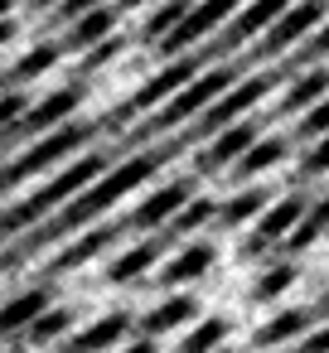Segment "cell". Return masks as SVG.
Masks as SVG:
<instances>
[{"mask_svg":"<svg viewBox=\"0 0 329 353\" xmlns=\"http://www.w3.org/2000/svg\"><path fill=\"white\" fill-rule=\"evenodd\" d=\"M228 334H232V319L228 314H208V319H189V329L179 334V343H175V353H213L218 343H228Z\"/></svg>","mask_w":329,"mask_h":353,"instance_id":"obj_21","label":"cell"},{"mask_svg":"<svg viewBox=\"0 0 329 353\" xmlns=\"http://www.w3.org/2000/svg\"><path fill=\"white\" fill-rule=\"evenodd\" d=\"M117 237H121V223H102V228H88V232H83V237H78L73 247H63V252H59V256L49 261V271H83V266H88V261H97V256H102V252H107V247H112Z\"/></svg>","mask_w":329,"mask_h":353,"instance_id":"obj_16","label":"cell"},{"mask_svg":"<svg viewBox=\"0 0 329 353\" xmlns=\"http://www.w3.org/2000/svg\"><path fill=\"white\" fill-rule=\"evenodd\" d=\"M290 0H252V6H237L232 20H228V34H223V49H237V44H252Z\"/></svg>","mask_w":329,"mask_h":353,"instance_id":"obj_15","label":"cell"},{"mask_svg":"<svg viewBox=\"0 0 329 353\" xmlns=\"http://www.w3.org/2000/svg\"><path fill=\"white\" fill-rule=\"evenodd\" d=\"M281 353H329V319H315L290 348H281Z\"/></svg>","mask_w":329,"mask_h":353,"instance_id":"obj_29","label":"cell"},{"mask_svg":"<svg viewBox=\"0 0 329 353\" xmlns=\"http://www.w3.org/2000/svg\"><path fill=\"white\" fill-rule=\"evenodd\" d=\"M213 353H237V348H228V343H218V348H213Z\"/></svg>","mask_w":329,"mask_h":353,"instance_id":"obj_34","label":"cell"},{"mask_svg":"<svg viewBox=\"0 0 329 353\" xmlns=\"http://www.w3.org/2000/svg\"><path fill=\"white\" fill-rule=\"evenodd\" d=\"M329 15V0H290V6L257 34V49H252V63L261 59V63H271V59H281V54H290L319 20Z\"/></svg>","mask_w":329,"mask_h":353,"instance_id":"obj_3","label":"cell"},{"mask_svg":"<svg viewBox=\"0 0 329 353\" xmlns=\"http://www.w3.org/2000/svg\"><path fill=\"white\" fill-rule=\"evenodd\" d=\"M213 213H218V199H213V194H199V189H194V194H189V199H184V203L175 208V218H170V223H165L160 232H165V237H179V242H184V237H199V232H203V228L213 223Z\"/></svg>","mask_w":329,"mask_h":353,"instance_id":"obj_18","label":"cell"},{"mask_svg":"<svg viewBox=\"0 0 329 353\" xmlns=\"http://www.w3.org/2000/svg\"><path fill=\"white\" fill-rule=\"evenodd\" d=\"M324 232H329V194H319V199L305 203V213L295 218V228L276 242V256H300V252L315 247Z\"/></svg>","mask_w":329,"mask_h":353,"instance_id":"obj_14","label":"cell"},{"mask_svg":"<svg viewBox=\"0 0 329 353\" xmlns=\"http://www.w3.org/2000/svg\"><path fill=\"white\" fill-rule=\"evenodd\" d=\"M310 310H315V319H329V290H324V295H319Z\"/></svg>","mask_w":329,"mask_h":353,"instance_id":"obj_32","label":"cell"},{"mask_svg":"<svg viewBox=\"0 0 329 353\" xmlns=\"http://www.w3.org/2000/svg\"><path fill=\"white\" fill-rule=\"evenodd\" d=\"M295 281H300V261H295V256H276V261L247 285V305H271V300H281Z\"/></svg>","mask_w":329,"mask_h":353,"instance_id":"obj_19","label":"cell"},{"mask_svg":"<svg viewBox=\"0 0 329 353\" xmlns=\"http://www.w3.org/2000/svg\"><path fill=\"white\" fill-rule=\"evenodd\" d=\"M213 261H218V247H213V242L184 237L179 252H175V256H160L155 271H150L146 281H155L160 290H184L189 281H203V276L213 271Z\"/></svg>","mask_w":329,"mask_h":353,"instance_id":"obj_7","label":"cell"},{"mask_svg":"<svg viewBox=\"0 0 329 353\" xmlns=\"http://www.w3.org/2000/svg\"><path fill=\"white\" fill-rule=\"evenodd\" d=\"M92 6H102V0H73L68 10H92Z\"/></svg>","mask_w":329,"mask_h":353,"instance_id":"obj_33","label":"cell"},{"mask_svg":"<svg viewBox=\"0 0 329 353\" xmlns=\"http://www.w3.org/2000/svg\"><path fill=\"white\" fill-rule=\"evenodd\" d=\"M237 6H242V0H194V6L184 10V20H179L170 34H160V39H155V44H160V54H165V59L189 54V49H194V44H203L218 25H228Z\"/></svg>","mask_w":329,"mask_h":353,"instance_id":"obj_4","label":"cell"},{"mask_svg":"<svg viewBox=\"0 0 329 353\" xmlns=\"http://www.w3.org/2000/svg\"><path fill=\"white\" fill-rule=\"evenodd\" d=\"M319 174H329V131H324V136H315L310 145H300V165H295L290 184H295V189H305V184H310V179H319Z\"/></svg>","mask_w":329,"mask_h":353,"instance_id":"obj_22","label":"cell"},{"mask_svg":"<svg viewBox=\"0 0 329 353\" xmlns=\"http://www.w3.org/2000/svg\"><path fill=\"white\" fill-rule=\"evenodd\" d=\"M126 334H131V314H126V310H112V314L92 319V324H88L63 353H107V348H117Z\"/></svg>","mask_w":329,"mask_h":353,"instance_id":"obj_17","label":"cell"},{"mask_svg":"<svg viewBox=\"0 0 329 353\" xmlns=\"http://www.w3.org/2000/svg\"><path fill=\"white\" fill-rule=\"evenodd\" d=\"M290 150H295V145H290V136H266V131H261V136H257V141H252V145H247V150L223 170V174H228L232 184L261 179V174H271L276 165H286V160H290Z\"/></svg>","mask_w":329,"mask_h":353,"instance_id":"obj_9","label":"cell"},{"mask_svg":"<svg viewBox=\"0 0 329 353\" xmlns=\"http://www.w3.org/2000/svg\"><path fill=\"white\" fill-rule=\"evenodd\" d=\"M199 314V300L189 295V290H170L150 314H141L136 319V329L131 334H146V339H160V334H175V329H184L189 319Z\"/></svg>","mask_w":329,"mask_h":353,"instance_id":"obj_13","label":"cell"},{"mask_svg":"<svg viewBox=\"0 0 329 353\" xmlns=\"http://www.w3.org/2000/svg\"><path fill=\"white\" fill-rule=\"evenodd\" d=\"M54 63V49H39V54H30L25 63H20V78H34V73H44Z\"/></svg>","mask_w":329,"mask_h":353,"instance_id":"obj_30","label":"cell"},{"mask_svg":"<svg viewBox=\"0 0 329 353\" xmlns=\"http://www.w3.org/2000/svg\"><path fill=\"white\" fill-rule=\"evenodd\" d=\"M315 324V310L310 305H290V310H276L266 324H257V334H252V348L257 353H276V348H290L305 329Z\"/></svg>","mask_w":329,"mask_h":353,"instance_id":"obj_11","label":"cell"},{"mask_svg":"<svg viewBox=\"0 0 329 353\" xmlns=\"http://www.w3.org/2000/svg\"><path fill=\"white\" fill-rule=\"evenodd\" d=\"M281 83V73H252V78H237V83H228L194 121H189V131L179 136L184 145H194V141H208L218 126H228V121H237V117H252L261 102H266V92Z\"/></svg>","mask_w":329,"mask_h":353,"instance_id":"obj_2","label":"cell"},{"mask_svg":"<svg viewBox=\"0 0 329 353\" xmlns=\"http://www.w3.org/2000/svg\"><path fill=\"white\" fill-rule=\"evenodd\" d=\"M44 305H49V290H25L20 300H10L6 310H0V334H10V329L30 324V319H34Z\"/></svg>","mask_w":329,"mask_h":353,"instance_id":"obj_24","label":"cell"},{"mask_svg":"<svg viewBox=\"0 0 329 353\" xmlns=\"http://www.w3.org/2000/svg\"><path fill=\"white\" fill-rule=\"evenodd\" d=\"M271 203V189L266 184H257V179H247V184H237L228 199H218V213H213V228H223V232H237V228H247L261 208Z\"/></svg>","mask_w":329,"mask_h":353,"instance_id":"obj_12","label":"cell"},{"mask_svg":"<svg viewBox=\"0 0 329 353\" xmlns=\"http://www.w3.org/2000/svg\"><path fill=\"white\" fill-rule=\"evenodd\" d=\"M237 78H242V68H237V63H203V68L179 88V92H170V97H165L146 121H141V131H131V145L141 150L146 141L170 136L175 126H189V121H194V117H199V112H203V107L228 88V83H237Z\"/></svg>","mask_w":329,"mask_h":353,"instance_id":"obj_1","label":"cell"},{"mask_svg":"<svg viewBox=\"0 0 329 353\" xmlns=\"http://www.w3.org/2000/svg\"><path fill=\"white\" fill-rule=\"evenodd\" d=\"M194 189H199V174H179V179H170V184L150 189V194L131 208V218H126L121 228H131V232H160V228L175 218V208H179Z\"/></svg>","mask_w":329,"mask_h":353,"instance_id":"obj_8","label":"cell"},{"mask_svg":"<svg viewBox=\"0 0 329 353\" xmlns=\"http://www.w3.org/2000/svg\"><path fill=\"white\" fill-rule=\"evenodd\" d=\"M126 6H150V0H126Z\"/></svg>","mask_w":329,"mask_h":353,"instance_id":"obj_35","label":"cell"},{"mask_svg":"<svg viewBox=\"0 0 329 353\" xmlns=\"http://www.w3.org/2000/svg\"><path fill=\"white\" fill-rule=\"evenodd\" d=\"M112 25H117V10H102V6H92V10L78 20V34H73V44H97V39H107V34H112Z\"/></svg>","mask_w":329,"mask_h":353,"instance_id":"obj_27","label":"cell"},{"mask_svg":"<svg viewBox=\"0 0 329 353\" xmlns=\"http://www.w3.org/2000/svg\"><path fill=\"white\" fill-rule=\"evenodd\" d=\"M319 59H329V15H324V20H319V25H315V30H310V34L300 39V49L290 54L286 73H295L300 63H319Z\"/></svg>","mask_w":329,"mask_h":353,"instance_id":"obj_26","label":"cell"},{"mask_svg":"<svg viewBox=\"0 0 329 353\" xmlns=\"http://www.w3.org/2000/svg\"><path fill=\"white\" fill-rule=\"evenodd\" d=\"M203 63H208V54H175V59H170V63H165V68H160V73H155V78L117 112V117H112V121H131V117H141V112H155V107H160L170 92H179Z\"/></svg>","mask_w":329,"mask_h":353,"instance_id":"obj_6","label":"cell"},{"mask_svg":"<svg viewBox=\"0 0 329 353\" xmlns=\"http://www.w3.org/2000/svg\"><path fill=\"white\" fill-rule=\"evenodd\" d=\"M324 92H329V68L315 63V68H305L300 78L290 73V88L281 92V107H276V112H281V117H300V112H305L310 102H319Z\"/></svg>","mask_w":329,"mask_h":353,"instance_id":"obj_20","label":"cell"},{"mask_svg":"<svg viewBox=\"0 0 329 353\" xmlns=\"http://www.w3.org/2000/svg\"><path fill=\"white\" fill-rule=\"evenodd\" d=\"M121 353H160V339H146V334H126V339H121Z\"/></svg>","mask_w":329,"mask_h":353,"instance_id":"obj_31","label":"cell"},{"mask_svg":"<svg viewBox=\"0 0 329 353\" xmlns=\"http://www.w3.org/2000/svg\"><path fill=\"white\" fill-rule=\"evenodd\" d=\"M189 6H194V0H160V10H155V15L146 20V34H150V39L170 34V30H175V25L184 20V10H189Z\"/></svg>","mask_w":329,"mask_h":353,"instance_id":"obj_28","label":"cell"},{"mask_svg":"<svg viewBox=\"0 0 329 353\" xmlns=\"http://www.w3.org/2000/svg\"><path fill=\"white\" fill-rule=\"evenodd\" d=\"M165 247H170L165 232H146L141 242H131V247L107 266V285H136V281H146V276L155 271V261L165 256Z\"/></svg>","mask_w":329,"mask_h":353,"instance_id":"obj_10","label":"cell"},{"mask_svg":"<svg viewBox=\"0 0 329 353\" xmlns=\"http://www.w3.org/2000/svg\"><path fill=\"white\" fill-rule=\"evenodd\" d=\"M261 136V126L252 121V117H237V121H228V126H218L213 136H208V145L203 150H194V170L189 174H199V179H218L252 141Z\"/></svg>","mask_w":329,"mask_h":353,"instance_id":"obj_5","label":"cell"},{"mask_svg":"<svg viewBox=\"0 0 329 353\" xmlns=\"http://www.w3.org/2000/svg\"><path fill=\"white\" fill-rule=\"evenodd\" d=\"M83 102V88H68V92H54L49 102H39V112L30 117V131H44V126H54V121H63L73 107Z\"/></svg>","mask_w":329,"mask_h":353,"instance_id":"obj_25","label":"cell"},{"mask_svg":"<svg viewBox=\"0 0 329 353\" xmlns=\"http://www.w3.org/2000/svg\"><path fill=\"white\" fill-rule=\"evenodd\" d=\"M329 131V92L319 97V102H310L300 117H295V126H290V145L300 150V145H310L315 136H324Z\"/></svg>","mask_w":329,"mask_h":353,"instance_id":"obj_23","label":"cell"}]
</instances>
